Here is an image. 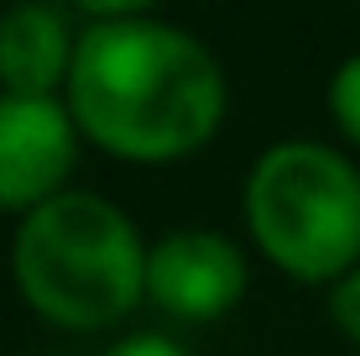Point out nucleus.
Masks as SVG:
<instances>
[{
    "mask_svg": "<svg viewBox=\"0 0 360 356\" xmlns=\"http://www.w3.org/2000/svg\"><path fill=\"white\" fill-rule=\"evenodd\" d=\"M68 110L120 157H178L219 126L225 79L188 32L146 16L94 21L73 47Z\"/></svg>",
    "mask_w": 360,
    "mask_h": 356,
    "instance_id": "f257e3e1",
    "label": "nucleus"
},
{
    "mask_svg": "<svg viewBox=\"0 0 360 356\" xmlns=\"http://www.w3.org/2000/svg\"><path fill=\"white\" fill-rule=\"evenodd\" d=\"M105 356H188V351L162 340V336H131V340H120V346H110Z\"/></svg>",
    "mask_w": 360,
    "mask_h": 356,
    "instance_id": "1a4fd4ad",
    "label": "nucleus"
},
{
    "mask_svg": "<svg viewBox=\"0 0 360 356\" xmlns=\"http://www.w3.org/2000/svg\"><path fill=\"white\" fill-rule=\"evenodd\" d=\"M334 320H340L345 336L360 340V273H350L340 288H334Z\"/></svg>",
    "mask_w": 360,
    "mask_h": 356,
    "instance_id": "6e6552de",
    "label": "nucleus"
},
{
    "mask_svg": "<svg viewBox=\"0 0 360 356\" xmlns=\"http://www.w3.org/2000/svg\"><path fill=\"white\" fill-rule=\"evenodd\" d=\"M73 168V116L53 94H0V210H42Z\"/></svg>",
    "mask_w": 360,
    "mask_h": 356,
    "instance_id": "20e7f679",
    "label": "nucleus"
},
{
    "mask_svg": "<svg viewBox=\"0 0 360 356\" xmlns=\"http://www.w3.org/2000/svg\"><path fill=\"white\" fill-rule=\"evenodd\" d=\"M329 105H334V121H340V131L360 142V58H350V63L334 73Z\"/></svg>",
    "mask_w": 360,
    "mask_h": 356,
    "instance_id": "0eeeda50",
    "label": "nucleus"
},
{
    "mask_svg": "<svg viewBox=\"0 0 360 356\" xmlns=\"http://www.w3.org/2000/svg\"><path fill=\"white\" fill-rule=\"evenodd\" d=\"M245 215L262 252L292 278H340L360 257V173L319 142L262 152L245 183Z\"/></svg>",
    "mask_w": 360,
    "mask_h": 356,
    "instance_id": "7ed1b4c3",
    "label": "nucleus"
},
{
    "mask_svg": "<svg viewBox=\"0 0 360 356\" xmlns=\"http://www.w3.org/2000/svg\"><path fill=\"white\" fill-rule=\"evenodd\" d=\"M146 288L183 320H214L245 288V262L214 231H178L146 257Z\"/></svg>",
    "mask_w": 360,
    "mask_h": 356,
    "instance_id": "39448f33",
    "label": "nucleus"
},
{
    "mask_svg": "<svg viewBox=\"0 0 360 356\" xmlns=\"http://www.w3.org/2000/svg\"><path fill=\"white\" fill-rule=\"evenodd\" d=\"M73 37L58 6H11L0 16V84L6 94H53V84L73 68Z\"/></svg>",
    "mask_w": 360,
    "mask_h": 356,
    "instance_id": "423d86ee",
    "label": "nucleus"
},
{
    "mask_svg": "<svg viewBox=\"0 0 360 356\" xmlns=\"http://www.w3.org/2000/svg\"><path fill=\"white\" fill-rule=\"evenodd\" d=\"M146 257L136 226L110 200L58 194L21 220L11 267L32 309L68 330H99L141 299Z\"/></svg>",
    "mask_w": 360,
    "mask_h": 356,
    "instance_id": "f03ea898",
    "label": "nucleus"
}]
</instances>
